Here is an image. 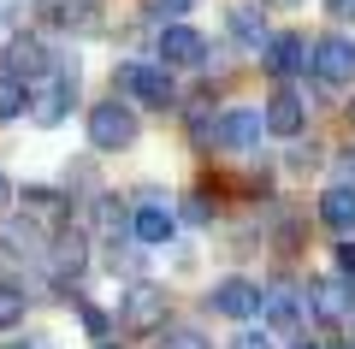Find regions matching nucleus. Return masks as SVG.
Listing matches in <instances>:
<instances>
[{"label": "nucleus", "instance_id": "nucleus-1", "mask_svg": "<svg viewBox=\"0 0 355 349\" xmlns=\"http://www.w3.org/2000/svg\"><path fill=\"white\" fill-rule=\"evenodd\" d=\"M71 83H77V60L71 65H53V71H42V77H30V89H24V112L36 119V125H60L65 112H71Z\"/></svg>", "mask_w": 355, "mask_h": 349}, {"label": "nucleus", "instance_id": "nucleus-2", "mask_svg": "<svg viewBox=\"0 0 355 349\" xmlns=\"http://www.w3.org/2000/svg\"><path fill=\"white\" fill-rule=\"evenodd\" d=\"M89 142L101 154H125V148L142 142V119L125 101H101V107H89Z\"/></svg>", "mask_w": 355, "mask_h": 349}, {"label": "nucleus", "instance_id": "nucleus-3", "mask_svg": "<svg viewBox=\"0 0 355 349\" xmlns=\"http://www.w3.org/2000/svg\"><path fill=\"white\" fill-rule=\"evenodd\" d=\"M166 314H172V296L154 278H137L125 290V302H119V325L125 332H166Z\"/></svg>", "mask_w": 355, "mask_h": 349}, {"label": "nucleus", "instance_id": "nucleus-4", "mask_svg": "<svg viewBox=\"0 0 355 349\" xmlns=\"http://www.w3.org/2000/svg\"><path fill=\"white\" fill-rule=\"evenodd\" d=\"M113 89H119V95H130V101H142V107H160V112L178 101L166 65H142V60H125V65H119V71H113Z\"/></svg>", "mask_w": 355, "mask_h": 349}, {"label": "nucleus", "instance_id": "nucleus-5", "mask_svg": "<svg viewBox=\"0 0 355 349\" xmlns=\"http://www.w3.org/2000/svg\"><path fill=\"white\" fill-rule=\"evenodd\" d=\"M308 65L320 83H355V42L349 36H320L308 42Z\"/></svg>", "mask_w": 355, "mask_h": 349}, {"label": "nucleus", "instance_id": "nucleus-6", "mask_svg": "<svg viewBox=\"0 0 355 349\" xmlns=\"http://www.w3.org/2000/svg\"><path fill=\"white\" fill-rule=\"evenodd\" d=\"M302 302H308V314H314V320L343 325V320L355 314V284H343V278H314V284L302 290Z\"/></svg>", "mask_w": 355, "mask_h": 349}, {"label": "nucleus", "instance_id": "nucleus-7", "mask_svg": "<svg viewBox=\"0 0 355 349\" xmlns=\"http://www.w3.org/2000/svg\"><path fill=\"white\" fill-rule=\"evenodd\" d=\"M261 125H266V137H279V142H296V137L308 130V101L296 95V89H279V95L266 101Z\"/></svg>", "mask_w": 355, "mask_h": 349}, {"label": "nucleus", "instance_id": "nucleus-8", "mask_svg": "<svg viewBox=\"0 0 355 349\" xmlns=\"http://www.w3.org/2000/svg\"><path fill=\"white\" fill-rule=\"evenodd\" d=\"M207 308L225 314V320H254V314H261V284H254V278H219V284L207 290Z\"/></svg>", "mask_w": 355, "mask_h": 349}, {"label": "nucleus", "instance_id": "nucleus-9", "mask_svg": "<svg viewBox=\"0 0 355 349\" xmlns=\"http://www.w3.org/2000/svg\"><path fill=\"white\" fill-rule=\"evenodd\" d=\"M130 237H137L142 249H160V243H172V237H178V213L166 207L160 196H148L137 213H130Z\"/></svg>", "mask_w": 355, "mask_h": 349}, {"label": "nucleus", "instance_id": "nucleus-10", "mask_svg": "<svg viewBox=\"0 0 355 349\" xmlns=\"http://www.w3.org/2000/svg\"><path fill=\"white\" fill-rule=\"evenodd\" d=\"M261 137H266L261 112H254V107H231V112H219V125H214V137H207V142H219V148L243 154V148H254Z\"/></svg>", "mask_w": 355, "mask_h": 349}, {"label": "nucleus", "instance_id": "nucleus-11", "mask_svg": "<svg viewBox=\"0 0 355 349\" xmlns=\"http://www.w3.org/2000/svg\"><path fill=\"white\" fill-rule=\"evenodd\" d=\"M42 255H48V266H53V278H60V284H77V278H83V266H89V237H83V231H60Z\"/></svg>", "mask_w": 355, "mask_h": 349}, {"label": "nucleus", "instance_id": "nucleus-12", "mask_svg": "<svg viewBox=\"0 0 355 349\" xmlns=\"http://www.w3.org/2000/svg\"><path fill=\"white\" fill-rule=\"evenodd\" d=\"M261 320H266V332H302L308 302L291 296L284 284H272V290H261Z\"/></svg>", "mask_w": 355, "mask_h": 349}, {"label": "nucleus", "instance_id": "nucleus-13", "mask_svg": "<svg viewBox=\"0 0 355 349\" xmlns=\"http://www.w3.org/2000/svg\"><path fill=\"white\" fill-rule=\"evenodd\" d=\"M261 65H266L272 77L308 71V42H302V36H266V42H261Z\"/></svg>", "mask_w": 355, "mask_h": 349}, {"label": "nucleus", "instance_id": "nucleus-14", "mask_svg": "<svg viewBox=\"0 0 355 349\" xmlns=\"http://www.w3.org/2000/svg\"><path fill=\"white\" fill-rule=\"evenodd\" d=\"M160 65H207V42L190 24H166L160 36Z\"/></svg>", "mask_w": 355, "mask_h": 349}, {"label": "nucleus", "instance_id": "nucleus-15", "mask_svg": "<svg viewBox=\"0 0 355 349\" xmlns=\"http://www.w3.org/2000/svg\"><path fill=\"white\" fill-rule=\"evenodd\" d=\"M225 30L243 42V48H261V42H266V12H261V0H231V6H225Z\"/></svg>", "mask_w": 355, "mask_h": 349}, {"label": "nucleus", "instance_id": "nucleus-16", "mask_svg": "<svg viewBox=\"0 0 355 349\" xmlns=\"http://www.w3.org/2000/svg\"><path fill=\"white\" fill-rule=\"evenodd\" d=\"M320 225H326L331 237H349L355 231V189L349 184H331L326 196H320Z\"/></svg>", "mask_w": 355, "mask_h": 349}, {"label": "nucleus", "instance_id": "nucleus-17", "mask_svg": "<svg viewBox=\"0 0 355 349\" xmlns=\"http://www.w3.org/2000/svg\"><path fill=\"white\" fill-rule=\"evenodd\" d=\"M0 249H6V255H24V261H42L48 237H42L30 219H6V225H0Z\"/></svg>", "mask_w": 355, "mask_h": 349}, {"label": "nucleus", "instance_id": "nucleus-18", "mask_svg": "<svg viewBox=\"0 0 355 349\" xmlns=\"http://www.w3.org/2000/svg\"><path fill=\"white\" fill-rule=\"evenodd\" d=\"M95 231H101V243H113V249L130 237V213H125V201H119V196L95 201Z\"/></svg>", "mask_w": 355, "mask_h": 349}, {"label": "nucleus", "instance_id": "nucleus-19", "mask_svg": "<svg viewBox=\"0 0 355 349\" xmlns=\"http://www.w3.org/2000/svg\"><path fill=\"white\" fill-rule=\"evenodd\" d=\"M18 71H24V77H42V71H48V48H42L36 36H18V42H12V77H18Z\"/></svg>", "mask_w": 355, "mask_h": 349}, {"label": "nucleus", "instance_id": "nucleus-20", "mask_svg": "<svg viewBox=\"0 0 355 349\" xmlns=\"http://www.w3.org/2000/svg\"><path fill=\"white\" fill-rule=\"evenodd\" d=\"M6 119H24V77L0 71V125Z\"/></svg>", "mask_w": 355, "mask_h": 349}, {"label": "nucleus", "instance_id": "nucleus-21", "mask_svg": "<svg viewBox=\"0 0 355 349\" xmlns=\"http://www.w3.org/2000/svg\"><path fill=\"white\" fill-rule=\"evenodd\" d=\"M160 349H214V337L202 325H172V332H160Z\"/></svg>", "mask_w": 355, "mask_h": 349}, {"label": "nucleus", "instance_id": "nucleus-22", "mask_svg": "<svg viewBox=\"0 0 355 349\" xmlns=\"http://www.w3.org/2000/svg\"><path fill=\"white\" fill-rule=\"evenodd\" d=\"M24 320V290L18 284H0V332H12Z\"/></svg>", "mask_w": 355, "mask_h": 349}, {"label": "nucleus", "instance_id": "nucleus-23", "mask_svg": "<svg viewBox=\"0 0 355 349\" xmlns=\"http://www.w3.org/2000/svg\"><path fill=\"white\" fill-rule=\"evenodd\" d=\"M48 6H53V18H60V24H77V30L95 24V6H89V0H71V6H65V0H48Z\"/></svg>", "mask_w": 355, "mask_h": 349}, {"label": "nucleus", "instance_id": "nucleus-24", "mask_svg": "<svg viewBox=\"0 0 355 349\" xmlns=\"http://www.w3.org/2000/svg\"><path fill=\"white\" fill-rule=\"evenodd\" d=\"M190 6H196V0H148V12H154V18H184Z\"/></svg>", "mask_w": 355, "mask_h": 349}, {"label": "nucleus", "instance_id": "nucleus-25", "mask_svg": "<svg viewBox=\"0 0 355 349\" xmlns=\"http://www.w3.org/2000/svg\"><path fill=\"white\" fill-rule=\"evenodd\" d=\"M184 219L207 225V219H214V201H207V196H190V201H184Z\"/></svg>", "mask_w": 355, "mask_h": 349}, {"label": "nucleus", "instance_id": "nucleus-26", "mask_svg": "<svg viewBox=\"0 0 355 349\" xmlns=\"http://www.w3.org/2000/svg\"><path fill=\"white\" fill-rule=\"evenodd\" d=\"M24 201H30L36 213H53V207H60V196H53V189H24Z\"/></svg>", "mask_w": 355, "mask_h": 349}, {"label": "nucleus", "instance_id": "nucleus-27", "mask_svg": "<svg viewBox=\"0 0 355 349\" xmlns=\"http://www.w3.org/2000/svg\"><path fill=\"white\" fill-rule=\"evenodd\" d=\"M83 325H89V332H95V337H107V332H113V320H107L101 308H83Z\"/></svg>", "mask_w": 355, "mask_h": 349}, {"label": "nucleus", "instance_id": "nucleus-28", "mask_svg": "<svg viewBox=\"0 0 355 349\" xmlns=\"http://www.w3.org/2000/svg\"><path fill=\"white\" fill-rule=\"evenodd\" d=\"M231 349H272V337H266V332H237Z\"/></svg>", "mask_w": 355, "mask_h": 349}, {"label": "nucleus", "instance_id": "nucleus-29", "mask_svg": "<svg viewBox=\"0 0 355 349\" xmlns=\"http://www.w3.org/2000/svg\"><path fill=\"white\" fill-rule=\"evenodd\" d=\"M338 184H349V189H355V148H343V154H338Z\"/></svg>", "mask_w": 355, "mask_h": 349}, {"label": "nucleus", "instance_id": "nucleus-30", "mask_svg": "<svg viewBox=\"0 0 355 349\" xmlns=\"http://www.w3.org/2000/svg\"><path fill=\"white\" fill-rule=\"evenodd\" d=\"M338 266H343V273L355 278V243H338Z\"/></svg>", "mask_w": 355, "mask_h": 349}, {"label": "nucleus", "instance_id": "nucleus-31", "mask_svg": "<svg viewBox=\"0 0 355 349\" xmlns=\"http://www.w3.org/2000/svg\"><path fill=\"white\" fill-rule=\"evenodd\" d=\"M326 12L331 18H355V0H326Z\"/></svg>", "mask_w": 355, "mask_h": 349}, {"label": "nucleus", "instance_id": "nucleus-32", "mask_svg": "<svg viewBox=\"0 0 355 349\" xmlns=\"http://www.w3.org/2000/svg\"><path fill=\"white\" fill-rule=\"evenodd\" d=\"M6 201H12V184H6V172H0V207H6Z\"/></svg>", "mask_w": 355, "mask_h": 349}, {"label": "nucleus", "instance_id": "nucleus-33", "mask_svg": "<svg viewBox=\"0 0 355 349\" xmlns=\"http://www.w3.org/2000/svg\"><path fill=\"white\" fill-rule=\"evenodd\" d=\"M326 349H355V337H331V343Z\"/></svg>", "mask_w": 355, "mask_h": 349}, {"label": "nucleus", "instance_id": "nucleus-34", "mask_svg": "<svg viewBox=\"0 0 355 349\" xmlns=\"http://www.w3.org/2000/svg\"><path fill=\"white\" fill-rule=\"evenodd\" d=\"M266 6H296V0H266Z\"/></svg>", "mask_w": 355, "mask_h": 349}, {"label": "nucleus", "instance_id": "nucleus-35", "mask_svg": "<svg viewBox=\"0 0 355 349\" xmlns=\"http://www.w3.org/2000/svg\"><path fill=\"white\" fill-rule=\"evenodd\" d=\"M291 349H314V343H302V337H296V343H291Z\"/></svg>", "mask_w": 355, "mask_h": 349}, {"label": "nucleus", "instance_id": "nucleus-36", "mask_svg": "<svg viewBox=\"0 0 355 349\" xmlns=\"http://www.w3.org/2000/svg\"><path fill=\"white\" fill-rule=\"evenodd\" d=\"M95 349H119V343H95Z\"/></svg>", "mask_w": 355, "mask_h": 349}, {"label": "nucleus", "instance_id": "nucleus-37", "mask_svg": "<svg viewBox=\"0 0 355 349\" xmlns=\"http://www.w3.org/2000/svg\"><path fill=\"white\" fill-rule=\"evenodd\" d=\"M349 119H355V101H349Z\"/></svg>", "mask_w": 355, "mask_h": 349}, {"label": "nucleus", "instance_id": "nucleus-38", "mask_svg": "<svg viewBox=\"0 0 355 349\" xmlns=\"http://www.w3.org/2000/svg\"><path fill=\"white\" fill-rule=\"evenodd\" d=\"M12 349H24V343H12Z\"/></svg>", "mask_w": 355, "mask_h": 349}]
</instances>
